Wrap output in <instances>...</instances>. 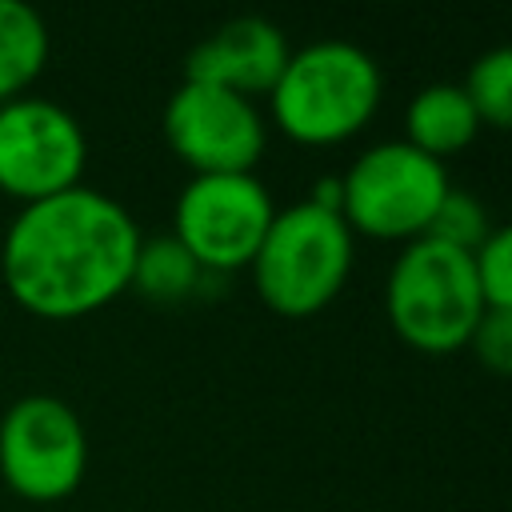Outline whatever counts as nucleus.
Returning a JSON list of instances; mask_svg holds the SVG:
<instances>
[{
	"mask_svg": "<svg viewBox=\"0 0 512 512\" xmlns=\"http://www.w3.org/2000/svg\"><path fill=\"white\" fill-rule=\"evenodd\" d=\"M140 240L120 200L76 184L12 216L0 244V276L24 312L80 320L128 292Z\"/></svg>",
	"mask_w": 512,
	"mask_h": 512,
	"instance_id": "obj_1",
	"label": "nucleus"
},
{
	"mask_svg": "<svg viewBox=\"0 0 512 512\" xmlns=\"http://www.w3.org/2000/svg\"><path fill=\"white\" fill-rule=\"evenodd\" d=\"M384 96L380 64L352 40H316L288 56L268 92L272 124L304 148H332L368 128Z\"/></svg>",
	"mask_w": 512,
	"mask_h": 512,
	"instance_id": "obj_2",
	"label": "nucleus"
},
{
	"mask_svg": "<svg viewBox=\"0 0 512 512\" xmlns=\"http://www.w3.org/2000/svg\"><path fill=\"white\" fill-rule=\"evenodd\" d=\"M484 308L488 304L476 280L472 252L420 236L404 244L388 268V284H384L388 324L408 348L424 356H448L468 348Z\"/></svg>",
	"mask_w": 512,
	"mask_h": 512,
	"instance_id": "obj_3",
	"label": "nucleus"
},
{
	"mask_svg": "<svg viewBox=\"0 0 512 512\" xmlns=\"http://www.w3.org/2000/svg\"><path fill=\"white\" fill-rule=\"evenodd\" d=\"M356 264V236L340 212L300 200L272 216V228L256 252L252 280L260 300L288 316H312L328 308L348 284Z\"/></svg>",
	"mask_w": 512,
	"mask_h": 512,
	"instance_id": "obj_4",
	"label": "nucleus"
},
{
	"mask_svg": "<svg viewBox=\"0 0 512 512\" xmlns=\"http://www.w3.org/2000/svg\"><path fill=\"white\" fill-rule=\"evenodd\" d=\"M340 188V216L352 236L412 244L428 236V224L452 184L448 168L416 152L408 140H380L352 160Z\"/></svg>",
	"mask_w": 512,
	"mask_h": 512,
	"instance_id": "obj_5",
	"label": "nucleus"
},
{
	"mask_svg": "<svg viewBox=\"0 0 512 512\" xmlns=\"http://www.w3.org/2000/svg\"><path fill=\"white\" fill-rule=\"evenodd\" d=\"M88 472V432L72 404L48 392L12 400L0 416V480L32 500L56 504Z\"/></svg>",
	"mask_w": 512,
	"mask_h": 512,
	"instance_id": "obj_6",
	"label": "nucleus"
},
{
	"mask_svg": "<svg viewBox=\"0 0 512 512\" xmlns=\"http://www.w3.org/2000/svg\"><path fill=\"white\" fill-rule=\"evenodd\" d=\"M272 216L276 204L256 172L192 176L176 196L172 236L208 276H224L256 260Z\"/></svg>",
	"mask_w": 512,
	"mask_h": 512,
	"instance_id": "obj_7",
	"label": "nucleus"
},
{
	"mask_svg": "<svg viewBox=\"0 0 512 512\" xmlns=\"http://www.w3.org/2000/svg\"><path fill=\"white\" fill-rule=\"evenodd\" d=\"M88 136L80 120L48 96L0 104V192L24 204L60 196L80 184Z\"/></svg>",
	"mask_w": 512,
	"mask_h": 512,
	"instance_id": "obj_8",
	"label": "nucleus"
},
{
	"mask_svg": "<svg viewBox=\"0 0 512 512\" xmlns=\"http://www.w3.org/2000/svg\"><path fill=\"white\" fill-rule=\"evenodd\" d=\"M160 132L192 176L252 172L268 148V120L256 100L200 80H184L168 96Z\"/></svg>",
	"mask_w": 512,
	"mask_h": 512,
	"instance_id": "obj_9",
	"label": "nucleus"
},
{
	"mask_svg": "<svg viewBox=\"0 0 512 512\" xmlns=\"http://www.w3.org/2000/svg\"><path fill=\"white\" fill-rule=\"evenodd\" d=\"M292 48L288 36L264 20V16H236L220 24L212 36H204L184 64V80L216 84L236 96H268L272 84L280 80Z\"/></svg>",
	"mask_w": 512,
	"mask_h": 512,
	"instance_id": "obj_10",
	"label": "nucleus"
},
{
	"mask_svg": "<svg viewBox=\"0 0 512 512\" xmlns=\"http://www.w3.org/2000/svg\"><path fill=\"white\" fill-rule=\"evenodd\" d=\"M480 128L484 124H480L464 84L440 80V84L420 88L408 100V108H404V136L400 140H408L416 152H424V156L444 164L448 156L464 152L480 136Z\"/></svg>",
	"mask_w": 512,
	"mask_h": 512,
	"instance_id": "obj_11",
	"label": "nucleus"
},
{
	"mask_svg": "<svg viewBox=\"0 0 512 512\" xmlns=\"http://www.w3.org/2000/svg\"><path fill=\"white\" fill-rule=\"evenodd\" d=\"M48 64V24L24 0H0V104L28 96Z\"/></svg>",
	"mask_w": 512,
	"mask_h": 512,
	"instance_id": "obj_12",
	"label": "nucleus"
},
{
	"mask_svg": "<svg viewBox=\"0 0 512 512\" xmlns=\"http://www.w3.org/2000/svg\"><path fill=\"white\" fill-rule=\"evenodd\" d=\"M204 280H208V272L188 256V248L176 236H152V240H140L128 288H136L144 300L176 304V300L196 296V288Z\"/></svg>",
	"mask_w": 512,
	"mask_h": 512,
	"instance_id": "obj_13",
	"label": "nucleus"
},
{
	"mask_svg": "<svg viewBox=\"0 0 512 512\" xmlns=\"http://www.w3.org/2000/svg\"><path fill=\"white\" fill-rule=\"evenodd\" d=\"M464 92L480 116V124L512 132V44H500L472 60L464 76Z\"/></svg>",
	"mask_w": 512,
	"mask_h": 512,
	"instance_id": "obj_14",
	"label": "nucleus"
},
{
	"mask_svg": "<svg viewBox=\"0 0 512 512\" xmlns=\"http://www.w3.org/2000/svg\"><path fill=\"white\" fill-rule=\"evenodd\" d=\"M488 232H492L488 208L468 188H448L432 224H428V240H440V244L460 248V252H476L488 240Z\"/></svg>",
	"mask_w": 512,
	"mask_h": 512,
	"instance_id": "obj_15",
	"label": "nucleus"
},
{
	"mask_svg": "<svg viewBox=\"0 0 512 512\" xmlns=\"http://www.w3.org/2000/svg\"><path fill=\"white\" fill-rule=\"evenodd\" d=\"M472 260H476V280H480L484 304L512 312V224L492 228L488 240L472 252Z\"/></svg>",
	"mask_w": 512,
	"mask_h": 512,
	"instance_id": "obj_16",
	"label": "nucleus"
},
{
	"mask_svg": "<svg viewBox=\"0 0 512 512\" xmlns=\"http://www.w3.org/2000/svg\"><path fill=\"white\" fill-rule=\"evenodd\" d=\"M468 348L476 352V360L488 372L512 376V312L508 308H484L480 324L472 328Z\"/></svg>",
	"mask_w": 512,
	"mask_h": 512,
	"instance_id": "obj_17",
	"label": "nucleus"
}]
</instances>
